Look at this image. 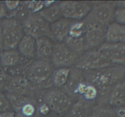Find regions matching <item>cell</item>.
Returning a JSON list of instances; mask_svg holds the SVG:
<instances>
[{
  "instance_id": "27",
  "label": "cell",
  "mask_w": 125,
  "mask_h": 117,
  "mask_svg": "<svg viewBox=\"0 0 125 117\" xmlns=\"http://www.w3.org/2000/svg\"><path fill=\"white\" fill-rule=\"evenodd\" d=\"M9 76V74L6 72V69L0 65V90L2 91L4 90Z\"/></svg>"
},
{
  "instance_id": "18",
  "label": "cell",
  "mask_w": 125,
  "mask_h": 117,
  "mask_svg": "<svg viewBox=\"0 0 125 117\" xmlns=\"http://www.w3.org/2000/svg\"><path fill=\"white\" fill-rule=\"evenodd\" d=\"M22 57L29 60L35 58V39L24 34L17 47Z\"/></svg>"
},
{
  "instance_id": "11",
  "label": "cell",
  "mask_w": 125,
  "mask_h": 117,
  "mask_svg": "<svg viewBox=\"0 0 125 117\" xmlns=\"http://www.w3.org/2000/svg\"><path fill=\"white\" fill-rule=\"evenodd\" d=\"M114 65L125 67V43L105 42L98 48Z\"/></svg>"
},
{
  "instance_id": "14",
  "label": "cell",
  "mask_w": 125,
  "mask_h": 117,
  "mask_svg": "<svg viewBox=\"0 0 125 117\" xmlns=\"http://www.w3.org/2000/svg\"><path fill=\"white\" fill-rule=\"evenodd\" d=\"M28 59L22 57L17 49L2 50L0 52V65L5 69L13 68Z\"/></svg>"
},
{
  "instance_id": "30",
  "label": "cell",
  "mask_w": 125,
  "mask_h": 117,
  "mask_svg": "<svg viewBox=\"0 0 125 117\" xmlns=\"http://www.w3.org/2000/svg\"><path fill=\"white\" fill-rule=\"evenodd\" d=\"M115 112L118 117H125V107L114 108Z\"/></svg>"
},
{
  "instance_id": "12",
  "label": "cell",
  "mask_w": 125,
  "mask_h": 117,
  "mask_svg": "<svg viewBox=\"0 0 125 117\" xmlns=\"http://www.w3.org/2000/svg\"><path fill=\"white\" fill-rule=\"evenodd\" d=\"M74 21L62 17L50 24L52 40H56L57 42H63L69 35L71 26Z\"/></svg>"
},
{
  "instance_id": "20",
  "label": "cell",
  "mask_w": 125,
  "mask_h": 117,
  "mask_svg": "<svg viewBox=\"0 0 125 117\" xmlns=\"http://www.w3.org/2000/svg\"><path fill=\"white\" fill-rule=\"evenodd\" d=\"M38 13L50 24L59 20L63 17L59 3L56 2L51 6L43 8L38 12Z\"/></svg>"
},
{
  "instance_id": "2",
  "label": "cell",
  "mask_w": 125,
  "mask_h": 117,
  "mask_svg": "<svg viewBox=\"0 0 125 117\" xmlns=\"http://www.w3.org/2000/svg\"><path fill=\"white\" fill-rule=\"evenodd\" d=\"M50 59L32 60L24 70L23 75L37 91L48 88L52 85L51 76L54 71Z\"/></svg>"
},
{
  "instance_id": "17",
  "label": "cell",
  "mask_w": 125,
  "mask_h": 117,
  "mask_svg": "<svg viewBox=\"0 0 125 117\" xmlns=\"http://www.w3.org/2000/svg\"><path fill=\"white\" fill-rule=\"evenodd\" d=\"M106 42L125 43V26L115 21L110 24L106 28Z\"/></svg>"
},
{
  "instance_id": "8",
  "label": "cell",
  "mask_w": 125,
  "mask_h": 117,
  "mask_svg": "<svg viewBox=\"0 0 125 117\" xmlns=\"http://www.w3.org/2000/svg\"><path fill=\"white\" fill-rule=\"evenodd\" d=\"M81 55L69 48L64 43L56 42L54 44L50 60L52 65L59 68H69L75 65Z\"/></svg>"
},
{
  "instance_id": "4",
  "label": "cell",
  "mask_w": 125,
  "mask_h": 117,
  "mask_svg": "<svg viewBox=\"0 0 125 117\" xmlns=\"http://www.w3.org/2000/svg\"><path fill=\"white\" fill-rule=\"evenodd\" d=\"M1 21L3 50L16 49L24 35L21 21L16 18H6Z\"/></svg>"
},
{
  "instance_id": "29",
  "label": "cell",
  "mask_w": 125,
  "mask_h": 117,
  "mask_svg": "<svg viewBox=\"0 0 125 117\" xmlns=\"http://www.w3.org/2000/svg\"><path fill=\"white\" fill-rule=\"evenodd\" d=\"M8 11L6 9L4 2L0 1V20H2L3 19L7 17Z\"/></svg>"
},
{
  "instance_id": "10",
  "label": "cell",
  "mask_w": 125,
  "mask_h": 117,
  "mask_svg": "<svg viewBox=\"0 0 125 117\" xmlns=\"http://www.w3.org/2000/svg\"><path fill=\"white\" fill-rule=\"evenodd\" d=\"M86 32L85 39L88 48L100 47L106 42V31L107 27L84 20Z\"/></svg>"
},
{
  "instance_id": "1",
  "label": "cell",
  "mask_w": 125,
  "mask_h": 117,
  "mask_svg": "<svg viewBox=\"0 0 125 117\" xmlns=\"http://www.w3.org/2000/svg\"><path fill=\"white\" fill-rule=\"evenodd\" d=\"M83 73L85 80L97 88L98 105L109 106V98L113 87L125 81V67L112 65L97 70L83 71Z\"/></svg>"
},
{
  "instance_id": "22",
  "label": "cell",
  "mask_w": 125,
  "mask_h": 117,
  "mask_svg": "<svg viewBox=\"0 0 125 117\" xmlns=\"http://www.w3.org/2000/svg\"><path fill=\"white\" fill-rule=\"evenodd\" d=\"M63 43H64L70 49L79 55H81L89 49L85 36L78 38L68 36Z\"/></svg>"
},
{
  "instance_id": "15",
  "label": "cell",
  "mask_w": 125,
  "mask_h": 117,
  "mask_svg": "<svg viewBox=\"0 0 125 117\" xmlns=\"http://www.w3.org/2000/svg\"><path fill=\"white\" fill-rule=\"evenodd\" d=\"M93 107L92 102L78 98V101L73 102L69 110L62 117H91Z\"/></svg>"
},
{
  "instance_id": "21",
  "label": "cell",
  "mask_w": 125,
  "mask_h": 117,
  "mask_svg": "<svg viewBox=\"0 0 125 117\" xmlns=\"http://www.w3.org/2000/svg\"><path fill=\"white\" fill-rule=\"evenodd\" d=\"M70 71V68H59L54 71L51 76L52 86L55 88H63L67 82Z\"/></svg>"
},
{
  "instance_id": "32",
  "label": "cell",
  "mask_w": 125,
  "mask_h": 117,
  "mask_svg": "<svg viewBox=\"0 0 125 117\" xmlns=\"http://www.w3.org/2000/svg\"><path fill=\"white\" fill-rule=\"evenodd\" d=\"M2 20H0V52L3 50L2 46Z\"/></svg>"
},
{
  "instance_id": "23",
  "label": "cell",
  "mask_w": 125,
  "mask_h": 117,
  "mask_svg": "<svg viewBox=\"0 0 125 117\" xmlns=\"http://www.w3.org/2000/svg\"><path fill=\"white\" fill-rule=\"evenodd\" d=\"M91 117H118L114 108L109 106H94L92 110Z\"/></svg>"
},
{
  "instance_id": "31",
  "label": "cell",
  "mask_w": 125,
  "mask_h": 117,
  "mask_svg": "<svg viewBox=\"0 0 125 117\" xmlns=\"http://www.w3.org/2000/svg\"><path fill=\"white\" fill-rule=\"evenodd\" d=\"M0 117H15V113L13 110H9L0 113Z\"/></svg>"
},
{
  "instance_id": "26",
  "label": "cell",
  "mask_w": 125,
  "mask_h": 117,
  "mask_svg": "<svg viewBox=\"0 0 125 117\" xmlns=\"http://www.w3.org/2000/svg\"><path fill=\"white\" fill-rule=\"evenodd\" d=\"M114 21L125 26V8H115L114 12Z\"/></svg>"
},
{
  "instance_id": "33",
  "label": "cell",
  "mask_w": 125,
  "mask_h": 117,
  "mask_svg": "<svg viewBox=\"0 0 125 117\" xmlns=\"http://www.w3.org/2000/svg\"><path fill=\"white\" fill-rule=\"evenodd\" d=\"M115 7H121V8H125V1H114Z\"/></svg>"
},
{
  "instance_id": "28",
  "label": "cell",
  "mask_w": 125,
  "mask_h": 117,
  "mask_svg": "<svg viewBox=\"0 0 125 117\" xmlns=\"http://www.w3.org/2000/svg\"><path fill=\"white\" fill-rule=\"evenodd\" d=\"M8 12H13L19 8L21 2L20 1H4Z\"/></svg>"
},
{
  "instance_id": "9",
  "label": "cell",
  "mask_w": 125,
  "mask_h": 117,
  "mask_svg": "<svg viewBox=\"0 0 125 117\" xmlns=\"http://www.w3.org/2000/svg\"><path fill=\"white\" fill-rule=\"evenodd\" d=\"M4 91L6 93L36 98V91L23 75H9Z\"/></svg>"
},
{
  "instance_id": "19",
  "label": "cell",
  "mask_w": 125,
  "mask_h": 117,
  "mask_svg": "<svg viewBox=\"0 0 125 117\" xmlns=\"http://www.w3.org/2000/svg\"><path fill=\"white\" fill-rule=\"evenodd\" d=\"M108 104L113 108L125 107V81L113 87L110 93Z\"/></svg>"
},
{
  "instance_id": "5",
  "label": "cell",
  "mask_w": 125,
  "mask_h": 117,
  "mask_svg": "<svg viewBox=\"0 0 125 117\" xmlns=\"http://www.w3.org/2000/svg\"><path fill=\"white\" fill-rule=\"evenodd\" d=\"M21 23L25 35L35 40L43 37H47L52 40L50 24L38 13H29Z\"/></svg>"
},
{
  "instance_id": "24",
  "label": "cell",
  "mask_w": 125,
  "mask_h": 117,
  "mask_svg": "<svg viewBox=\"0 0 125 117\" xmlns=\"http://www.w3.org/2000/svg\"><path fill=\"white\" fill-rule=\"evenodd\" d=\"M86 32L85 23L84 21H74L70 29L69 35L72 37H81L85 35Z\"/></svg>"
},
{
  "instance_id": "13",
  "label": "cell",
  "mask_w": 125,
  "mask_h": 117,
  "mask_svg": "<svg viewBox=\"0 0 125 117\" xmlns=\"http://www.w3.org/2000/svg\"><path fill=\"white\" fill-rule=\"evenodd\" d=\"M85 80L83 70L76 67L71 69L69 78L63 87V91L69 95L72 98H77L78 87Z\"/></svg>"
},
{
  "instance_id": "6",
  "label": "cell",
  "mask_w": 125,
  "mask_h": 117,
  "mask_svg": "<svg viewBox=\"0 0 125 117\" xmlns=\"http://www.w3.org/2000/svg\"><path fill=\"white\" fill-rule=\"evenodd\" d=\"M114 65L101 51L95 49L85 51L79 56L75 67L83 71L97 70Z\"/></svg>"
},
{
  "instance_id": "7",
  "label": "cell",
  "mask_w": 125,
  "mask_h": 117,
  "mask_svg": "<svg viewBox=\"0 0 125 117\" xmlns=\"http://www.w3.org/2000/svg\"><path fill=\"white\" fill-rule=\"evenodd\" d=\"M115 8L114 1L100 2L92 6L91 11L84 20L107 27L114 22Z\"/></svg>"
},
{
  "instance_id": "16",
  "label": "cell",
  "mask_w": 125,
  "mask_h": 117,
  "mask_svg": "<svg viewBox=\"0 0 125 117\" xmlns=\"http://www.w3.org/2000/svg\"><path fill=\"white\" fill-rule=\"evenodd\" d=\"M54 43L47 37H43L35 40V57L37 59H50Z\"/></svg>"
},
{
  "instance_id": "25",
  "label": "cell",
  "mask_w": 125,
  "mask_h": 117,
  "mask_svg": "<svg viewBox=\"0 0 125 117\" xmlns=\"http://www.w3.org/2000/svg\"><path fill=\"white\" fill-rule=\"evenodd\" d=\"M11 106L6 93L0 90V113L11 110Z\"/></svg>"
},
{
  "instance_id": "3",
  "label": "cell",
  "mask_w": 125,
  "mask_h": 117,
  "mask_svg": "<svg viewBox=\"0 0 125 117\" xmlns=\"http://www.w3.org/2000/svg\"><path fill=\"white\" fill-rule=\"evenodd\" d=\"M42 102L48 106L51 112L63 117L73 105V98L63 90L49 89L42 96Z\"/></svg>"
},
{
  "instance_id": "34",
  "label": "cell",
  "mask_w": 125,
  "mask_h": 117,
  "mask_svg": "<svg viewBox=\"0 0 125 117\" xmlns=\"http://www.w3.org/2000/svg\"><path fill=\"white\" fill-rule=\"evenodd\" d=\"M61 117V116L58 115L57 114H55V113H52V112H51V113H49V114L47 115L44 116V117Z\"/></svg>"
}]
</instances>
